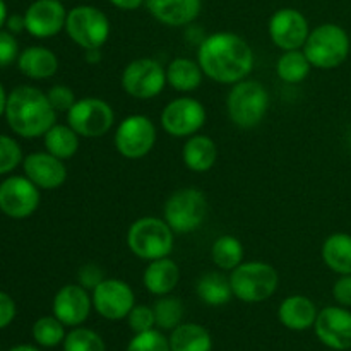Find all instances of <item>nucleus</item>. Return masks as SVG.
<instances>
[{
  "mask_svg": "<svg viewBox=\"0 0 351 351\" xmlns=\"http://www.w3.org/2000/svg\"><path fill=\"white\" fill-rule=\"evenodd\" d=\"M197 62L204 75L221 84H237L252 72L254 51L242 36L219 31L199 45Z\"/></svg>",
  "mask_w": 351,
  "mask_h": 351,
  "instance_id": "f257e3e1",
  "label": "nucleus"
},
{
  "mask_svg": "<svg viewBox=\"0 0 351 351\" xmlns=\"http://www.w3.org/2000/svg\"><path fill=\"white\" fill-rule=\"evenodd\" d=\"M5 119L10 129L21 137H41L55 125L57 112L47 93L33 86H17L7 96Z\"/></svg>",
  "mask_w": 351,
  "mask_h": 351,
  "instance_id": "f03ea898",
  "label": "nucleus"
},
{
  "mask_svg": "<svg viewBox=\"0 0 351 351\" xmlns=\"http://www.w3.org/2000/svg\"><path fill=\"white\" fill-rule=\"evenodd\" d=\"M173 230L165 219L144 216L136 219L127 232L130 252L143 261L168 257L173 250Z\"/></svg>",
  "mask_w": 351,
  "mask_h": 351,
  "instance_id": "7ed1b4c3",
  "label": "nucleus"
},
{
  "mask_svg": "<svg viewBox=\"0 0 351 351\" xmlns=\"http://www.w3.org/2000/svg\"><path fill=\"white\" fill-rule=\"evenodd\" d=\"M269 108V93L261 82L243 81L233 84L226 96V112L230 120L240 129H254L263 122Z\"/></svg>",
  "mask_w": 351,
  "mask_h": 351,
  "instance_id": "20e7f679",
  "label": "nucleus"
},
{
  "mask_svg": "<svg viewBox=\"0 0 351 351\" xmlns=\"http://www.w3.org/2000/svg\"><path fill=\"white\" fill-rule=\"evenodd\" d=\"M350 36L341 26L321 24L311 31L304 45V53L315 69H336L348 58Z\"/></svg>",
  "mask_w": 351,
  "mask_h": 351,
  "instance_id": "39448f33",
  "label": "nucleus"
},
{
  "mask_svg": "<svg viewBox=\"0 0 351 351\" xmlns=\"http://www.w3.org/2000/svg\"><path fill=\"white\" fill-rule=\"evenodd\" d=\"M280 278L276 269L271 264L250 261L242 263L232 271L230 285H232L233 297L247 304H259L267 300L276 291Z\"/></svg>",
  "mask_w": 351,
  "mask_h": 351,
  "instance_id": "423d86ee",
  "label": "nucleus"
},
{
  "mask_svg": "<svg viewBox=\"0 0 351 351\" xmlns=\"http://www.w3.org/2000/svg\"><path fill=\"white\" fill-rule=\"evenodd\" d=\"M165 221L173 233H192L204 223L208 216V201L199 189L187 187L173 192L165 204Z\"/></svg>",
  "mask_w": 351,
  "mask_h": 351,
  "instance_id": "0eeeda50",
  "label": "nucleus"
},
{
  "mask_svg": "<svg viewBox=\"0 0 351 351\" xmlns=\"http://www.w3.org/2000/svg\"><path fill=\"white\" fill-rule=\"evenodd\" d=\"M65 31L77 47L99 50L108 41L110 21L98 7L77 5L67 12Z\"/></svg>",
  "mask_w": 351,
  "mask_h": 351,
  "instance_id": "6e6552de",
  "label": "nucleus"
},
{
  "mask_svg": "<svg viewBox=\"0 0 351 351\" xmlns=\"http://www.w3.org/2000/svg\"><path fill=\"white\" fill-rule=\"evenodd\" d=\"M69 125L79 134V137H103L115 122V112L99 98H82L74 103L67 112Z\"/></svg>",
  "mask_w": 351,
  "mask_h": 351,
  "instance_id": "1a4fd4ad",
  "label": "nucleus"
},
{
  "mask_svg": "<svg viewBox=\"0 0 351 351\" xmlns=\"http://www.w3.org/2000/svg\"><path fill=\"white\" fill-rule=\"evenodd\" d=\"M122 86L132 98H156L167 86V71L153 58H137L123 69Z\"/></svg>",
  "mask_w": 351,
  "mask_h": 351,
  "instance_id": "9d476101",
  "label": "nucleus"
},
{
  "mask_svg": "<svg viewBox=\"0 0 351 351\" xmlns=\"http://www.w3.org/2000/svg\"><path fill=\"white\" fill-rule=\"evenodd\" d=\"M156 143V127L146 115H129L115 132V147L123 158L139 160L149 154Z\"/></svg>",
  "mask_w": 351,
  "mask_h": 351,
  "instance_id": "9b49d317",
  "label": "nucleus"
},
{
  "mask_svg": "<svg viewBox=\"0 0 351 351\" xmlns=\"http://www.w3.org/2000/svg\"><path fill=\"white\" fill-rule=\"evenodd\" d=\"M206 123V108L199 99L182 96L173 99L161 112V125L173 137H191Z\"/></svg>",
  "mask_w": 351,
  "mask_h": 351,
  "instance_id": "f8f14e48",
  "label": "nucleus"
},
{
  "mask_svg": "<svg viewBox=\"0 0 351 351\" xmlns=\"http://www.w3.org/2000/svg\"><path fill=\"white\" fill-rule=\"evenodd\" d=\"M40 199V191L27 177H9L0 184V211L12 219L29 218Z\"/></svg>",
  "mask_w": 351,
  "mask_h": 351,
  "instance_id": "ddd939ff",
  "label": "nucleus"
},
{
  "mask_svg": "<svg viewBox=\"0 0 351 351\" xmlns=\"http://www.w3.org/2000/svg\"><path fill=\"white\" fill-rule=\"evenodd\" d=\"M93 307L101 317L108 321H120L125 319L136 307L134 291L125 281L122 280H103L93 290Z\"/></svg>",
  "mask_w": 351,
  "mask_h": 351,
  "instance_id": "4468645a",
  "label": "nucleus"
},
{
  "mask_svg": "<svg viewBox=\"0 0 351 351\" xmlns=\"http://www.w3.org/2000/svg\"><path fill=\"white\" fill-rule=\"evenodd\" d=\"M267 29L273 43L285 51L300 50L311 34L307 17L291 7L276 10L271 16Z\"/></svg>",
  "mask_w": 351,
  "mask_h": 351,
  "instance_id": "2eb2a0df",
  "label": "nucleus"
},
{
  "mask_svg": "<svg viewBox=\"0 0 351 351\" xmlns=\"http://www.w3.org/2000/svg\"><path fill=\"white\" fill-rule=\"evenodd\" d=\"M26 31L34 38H51L65 29L67 10L62 0H34L24 12Z\"/></svg>",
  "mask_w": 351,
  "mask_h": 351,
  "instance_id": "dca6fc26",
  "label": "nucleus"
},
{
  "mask_svg": "<svg viewBox=\"0 0 351 351\" xmlns=\"http://www.w3.org/2000/svg\"><path fill=\"white\" fill-rule=\"evenodd\" d=\"M315 335L331 350L351 348V312L345 307H326L315 319Z\"/></svg>",
  "mask_w": 351,
  "mask_h": 351,
  "instance_id": "f3484780",
  "label": "nucleus"
},
{
  "mask_svg": "<svg viewBox=\"0 0 351 351\" xmlns=\"http://www.w3.org/2000/svg\"><path fill=\"white\" fill-rule=\"evenodd\" d=\"M93 298L81 285H65L53 298V315L65 326H81L89 317Z\"/></svg>",
  "mask_w": 351,
  "mask_h": 351,
  "instance_id": "a211bd4d",
  "label": "nucleus"
},
{
  "mask_svg": "<svg viewBox=\"0 0 351 351\" xmlns=\"http://www.w3.org/2000/svg\"><path fill=\"white\" fill-rule=\"evenodd\" d=\"M23 168L26 177L36 185L38 189H53L62 187L67 180V168L64 160L47 153H33L27 154L23 160Z\"/></svg>",
  "mask_w": 351,
  "mask_h": 351,
  "instance_id": "6ab92c4d",
  "label": "nucleus"
},
{
  "mask_svg": "<svg viewBox=\"0 0 351 351\" xmlns=\"http://www.w3.org/2000/svg\"><path fill=\"white\" fill-rule=\"evenodd\" d=\"M151 16L167 26H189L197 19L202 0H146Z\"/></svg>",
  "mask_w": 351,
  "mask_h": 351,
  "instance_id": "aec40b11",
  "label": "nucleus"
},
{
  "mask_svg": "<svg viewBox=\"0 0 351 351\" xmlns=\"http://www.w3.org/2000/svg\"><path fill=\"white\" fill-rule=\"evenodd\" d=\"M317 307L311 298L304 295H291L281 302L278 308V317L285 328L291 331H305L312 328L317 319Z\"/></svg>",
  "mask_w": 351,
  "mask_h": 351,
  "instance_id": "412c9836",
  "label": "nucleus"
},
{
  "mask_svg": "<svg viewBox=\"0 0 351 351\" xmlns=\"http://www.w3.org/2000/svg\"><path fill=\"white\" fill-rule=\"evenodd\" d=\"M143 281L149 293L163 297L177 288L178 281H180V269H178L177 263L168 257L149 261L146 271H144Z\"/></svg>",
  "mask_w": 351,
  "mask_h": 351,
  "instance_id": "4be33fe9",
  "label": "nucleus"
},
{
  "mask_svg": "<svg viewBox=\"0 0 351 351\" xmlns=\"http://www.w3.org/2000/svg\"><path fill=\"white\" fill-rule=\"evenodd\" d=\"M17 67L26 77L48 79L58 71V58L45 47H29L17 57Z\"/></svg>",
  "mask_w": 351,
  "mask_h": 351,
  "instance_id": "5701e85b",
  "label": "nucleus"
},
{
  "mask_svg": "<svg viewBox=\"0 0 351 351\" xmlns=\"http://www.w3.org/2000/svg\"><path fill=\"white\" fill-rule=\"evenodd\" d=\"M182 158L189 170L202 173L215 167L216 160H218V147L211 137L194 134L185 143Z\"/></svg>",
  "mask_w": 351,
  "mask_h": 351,
  "instance_id": "b1692460",
  "label": "nucleus"
},
{
  "mask_svg": "<svg viewBox=\"0 0 351 351\" xmlns=\"http://www.w3.org/2000/svg\"><path fill=\"white\" fill-rule=\"evenodd\" d=\"M322 261L336 274H351V235L332 233L322 245Z\"/></svg>",
  "mask_w": 351,
  "mask_h": 351,
  "instance_id": "393cba45",
  "label": "nucleus"
},
{
  "mask_svg": "<svg viewBox=\"0 0 351 351\" xmlns=\"http://www.w3.org/2000/svg\"><path fill=\"white\" fill-rule=\"evenodd\" d=\"M202 69L199 62L191 58H175L167 67V82L173 89L182 93L194 91L202 82Z\"/></svg>",
  "mask_w": 351,
  "mask_h": 351,
  "instance_id": "a878e982",
  "label": "nucleus"
},
{
  "mask_svg": "<svg viewBox=\"0 0 351 351\" xmlns=\"http://www.w3.org/2000/svg\"><path fill=\"white\" fill-rule=\"evenodd\" d=\"M171 351H211L213 339L211 335L202 326L189 322L180 324L171 331L170 336Z\"/></svg>",
  "mask_w": 351,
  "mask_h": 351,
  "instance_id": "bb28decb",
  "label": "nucleus"
},
{
  "mask_svg": "<svg viewBox=\"0 0 351 351\" xmlns=\"http://www.w3.org/2000/svg\"><path fill=\"white\" fill-rule=\"evenodd\" d=\"M195 291H197V297L211 307L228 304L233 297L230 278L223 276L221 273H206L204 276L199 278Z\"/></svg>",
  "mask_w": 351,
  "mask_h": 351,
  "instance_id": "cd10ccee",
  "label": "nucleus"
},
{
  "mask_svg": "<svg viewBox=\"0 0 351 351\" xmlns=\"http://www.w3.org/2000/svg\"><path fill=\"white\" fill-rule=\"evenodd\" d=\"M43 137L48 153L60 158V160H69L77 153L79 134L71 125H57L55 123Z\"/></svg>",
  "mask_w": 351,
  "mask_h": 351,
  "instance_id": "c85d7f7f",
  "label": "nucleus"
},
{
  "mask_svg": "<svg viewBox=\"0 0 351 351\" xmlns=\"http://www.w3.org/2000/svg\"><path fill=\"white\" fill-rule=\"evenodd\" d=\"M312 64L304 50H288L278 58L276 74L287 84H298L311 74Z\"/></svg>",
  "mask_w": 351,
  "mask_h": 351,
  "instance_id": "c756f323",
  "label": "nucleus"
},
{
  "mask_svg": "<svg viewBox=\"0 0 351 351\" xmlns=\"http://www.w3.org/2000/svg\"><path fill=\"white\" fill-rule=\"evenodd\" d=\"M243 250L242 242L237 237L223 235L213 243L211 257L213 263L223 271H233L237 266H240L243 261Z\"/></svg>",
  "mask_w": 351,
  "mask_h": 351,
  "instance_id": "7c9ffc66",
  "label": "nucleus"
},
{
  "mask_svg": "<svg viewBox=\"0 0 351 351\" xmlns=\"http://www.w3.org/2000/svg\"><path fill=\"white\" fill-rule=\"evenodd\" d=\"M153 311L156 326L165 331H173L177 326L182 324V319H184V304L180 298L170 297V295H163L154 304Z\"/></svg>",
  "mask_w": 351,
  "mask_h": 351,
  "instance_id": "2f4dec72",
  "label": "nucleus"
},
{
  "mask_svg": "<svg viewBox=\"0 0 351 351\" xmlns=\"http://www.w3.org/2000/svg\"><path fill=\"white\" fill-rule=\"evenodd\" d=\"M65 324H62L55 315H47L34 322L33 338L34 341L45 348H53L64 343L65 339Z\"/></svg>",
  "mask_w": 351,
  "mask_h": 351,
  "instance_id": "473e14b6",
  "label": "nucleus"
},
{
  "mask_svg": "<svg viewBox=\"0 0 351 351\" xmlns=\"http://www.w3.org/2000/svg\"><path fill=\"white\" fill-rule=\"evenodd\" d=\"M64 351H106V346L98 332L86 328H75L65 336Z\"/></svg>",
  "mask_w": 351,
  "mask_h": 351,
  "instance_id": "72a5a7b5",
  "label": "nucleus"
},
{
  "mask_svg": "<svg viewBox=\"0 0 351 351\" xmlns=\"http://www.w3.org/2000/svg\"><path fill=\"white\" fill-rule=\"evenodd\" d=\"M23 163V149L16 139L0 134V175L10 173Z\"/></svg>",
  "mask_w": 351,
  "mask_h": 351,
  "instance_id": "f704fd0d",
  "label": "nucleus"
},
{
  "mask_svg": "<svg viewBox=\"0 0 351 351\" xmlns=\"http://www.w3.org/2000/svg\"><path fill=\"white\" fill-rule=\"evenodd\" d=\"M127 351H171L170 341L156 329L139 332L130 339Z\"/></svg>",
  "mask_w": 351,
  "mask_h": 351,
  "instance_id": "c9c22d12",
  "label": "nucleus"
},
{
  "mask_svg": "<svg viewBox=\"0 0 351 351\" xmlns=\"http://www.w3.org/2000/svg\"><path fill=\"white\" fill-rule=\"evenodd\" d=\"M127 321H129V328L132 329L136 335L154 329V326H156L154 311L151 307H146V305H136V307L130 311V314L127 315Z\"/></svg>",
  "mask_w": 351,
  "mask_h": 351,
  "instance_id": "e433bc0d",
  "label": "nucleus"
},
{
  "mask_svg": "<svg viewBox=\"0 0 351 351\" xmlns=\"http://www.w3.org/2000/svg\"><path fill=\"white\" fill-rule=\"evenodd\" d=\"M47 96L55 112H69L74 106V103L77 101L74 96V91L71 88H67V86L62 84H57L48 89Z\"/></svg>",
  "mask_w": 351,
  "mask_h": 351,
  "instance_id": "4c0bfd02",
  "label": "nucleus"
},
{
  "mask_svg": "<svg viewBox=\"0 0 351 351\" xmlns=\"http://www.w3.org/2000/svg\"><path fill=\"white\" fill-rule=\"evenodd\" d=\"M19 57V45L9 31L0 29V69L7 67Z\"/></svg>",
  "mask_w": 351,
  "mask_h": 351,
  "instance_id": "58836bf2",
  "label": "nucleus"
},
{
  "mask_svg": "<svg viewBox=\"0 0 351 351\" xmlns=\"http://www.w3.org/2000/svg\"><path fill=\"white\" fill-rule=\"evenodd\" d=\"M103 280H105L103 269L99 266H96V264H86L77 273V283L82 288H86V290H95Z\"/></svg>",
  "mask_w": 351,
  "mask_h": 351,
  "instance_id": "ea45409f",
  "label": "nucleus"
},
{
  "mask_svg": "<svg viewBox=\"0 0 351 351\" xmlns=\"http://www.w3.org/2000/svg\"><path fill=\"white\" fill-rule=\"evenodd\" d=\"M332 297L341 307H351V274H343L332 287Z\"/></svg>",
  "mask_w": 351,
  "mask_h": 351,
  "instance_id": "a19ab883",
  "label": "nucleus"
},
{
  "mask_svg": "<svg viewBox=\"0 0 351 351\" xmlns=\"http://www.w3.org/2000/svg\"><path fill=\"white\" fill-rule=\"evenodd\" d=\"M16 317V302L5 291H0V329L7 328Z\"/></svg>",
  "mask_w": 351,
  "mask_h": 351,
  "instance_id": "79ce46f5",
  "label": "nucleus"
},
{
  "mask_svg": "<svg viewBox=\"0 0 351 351\" xmlns=\"http://www.w3.org/2000/svg\"><path fill=\"white\" fill-rule=\"evenodd\" d=\"M7 31L12 34L21 33V31L26 29V21H24V16H19V14H14V16H9L5 21Z\"/></svg>",
  "mask_w": 351,
  "mask_h": 351,
  "instance_id": "37998d69",
  "label": "nucleus"
},
{
  "mask_svg": "<svg viewBox=\"0 0 351 351\" xmlns=\"http://www.w3.org/2000/svg\"><path fill=\"white\" fill-rule=\"evenodd\" d=\"M112 5H115L120 10H136L143 5L146 0H110Z\"/></svg>",
  "mask_w": 351,
  "mask_h": 351,
  "instance_id": "c03bdc74",
  "label": "nucleus"
},
{
  "mask_svg": "<svg viewBox=\"0 0 351 351\" xmlns=\"http://www.w3.org/2000/svg\"><path fill=\"white\" fill-rule=\"evenodd\" d=\"M7 96H9V95H5V89H3V86L0 84V117H2V115H5Z\"/></svg>",
  "mask_w": 351,
  "mask_h": 351,
  "instance_id": "a18cd8bd",
  "label": "nucleus"
},
{
  "mask_svg": "<svg viewBox=\"0 0 351 351\" xmlns=\"http://www.w3.org/2000/svg\"><path fill=\"white\" fill-rule=\"evenodd\" d=\"M7 5L3 0H0V29H2V26H5V21H7Z\"/></svg>",
  "mask_w": 351,
  "mask_h": 351,
  "instance_id": "49530a36",
  "label": "nucleus"
},
{
  "mask_svg": "<svg viewBox=\"0 0 351 351\" xmlns=\"http://www.w3.org/2000/svg\"><path fill=\"white\" fill-rule=\"evenodd\" d=\"M86 58L88 62H99L101 55H99V50H86Z\"/></svg>",
  "mask_w": 351,
  "mask_h": 351,
  "instance_id": "de8ad7c7",
  "label": "nucleus"
},
{
  "mask_svg": "<svg viewBox=\"0 0 351 351\" xmlns=\"http://www.w3.org/2000/svg\"><path fill=\"white\" fill-rule=\"evenodd\" d=\"M9 351H40V350L34 348V346H31V345H17V346H14V348H10Z\"/></svg>",
  "mask_w": 351,
  "mask_h": 351,
  "instance_id": "09e8293b",
  "label": "nucleus"
}]
</instances>
